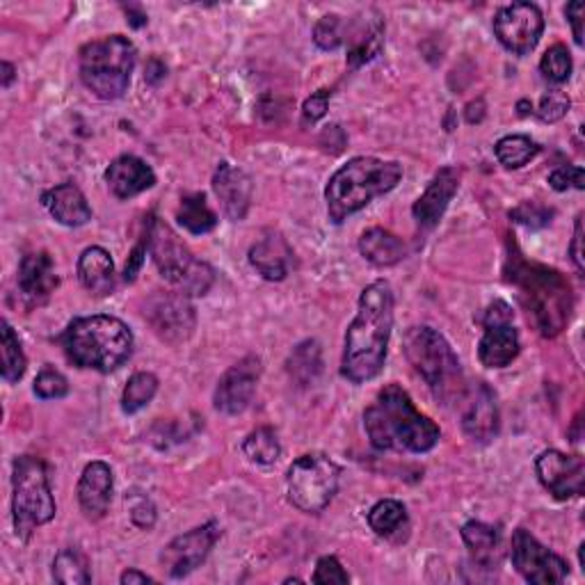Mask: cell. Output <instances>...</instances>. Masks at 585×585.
I'll return each mask as SVG.
<instances>
[{
    "label": "cell",
    "instance_id": "obj_1",
    "mask_svg": "<svg viewBox=\"0 0 585 585\" xmlns=\"http://www.w3.org/2000/svg\"><path fill=\"white\" fill-rule=\"evenodd\" d=\"M394 328V290L389 282L368 284L357 305V316L347 328L341 375L350 383L362 385L377 377L385 368L389 336Z\"/></svg>",
    "mask_w": 585,
    "mask_h": 585
},
{
    "label": "cell",
    "instance_id": "obj_2",
    "mask_svg": "<svg viewBox=\"0 0 585 585\" xmlns=\"http://www.w3.org/2000/svg\"><path fill=\"white\" fill-rule=\"evenodd\" d=\"M508 282L517 286L523 309L547 339L559 336L574 311V290L563 273L526 258L512 243L508 247Z\"/></svg>",
    "mask_w": 585,
    "mask_h": 585
},
{
    "label": "cell",
    "instance_id": "obj_3",
    "mask_svg": "<svg viewBox=\"0 0 585 585\" xmlns=\"http://www.w3.org/2000/svg\"><path fill=\"white\" fill-rule=\"evenodd\" d=\"M364 428L371 444L379 451L428 453L437 446L442 430L421 415L409 394L398 385H387L364 412Z\"/></svg>",
    "mask_w": 585,
    "mask_h": 585
},
{
    "label": "cell",
    "instance_id": "obj_4",
    "mask_svg": "<svg viewBox=\"0 0 585 585\" xmlns=\"http://www.w3.org/2000/svg\"><path fill=\"white\" fill-rule=\"evenodd\" d=\"M60 343L74 366L99 373L117 371L133 355V332L114 316L76 318Z\"/></svg>",
    "mask_w": 585,
    "mask_h": 585
},
{
    "label": "cell",
    "instance_id": "obj_5",
    "mask_svg": "<svg viewBox=\"0 0 585 585\" xmlns=\"http://www.w3.org/2000/svg\"><path fill=\"white\" fill-rule=\"evenodd\" d=\"M402 179V165L396 161H379L373 156H357L334 172L325 188L328 216L341 224L350 216L360 213L375 197L391 192Z\"/></svg>",
    "mask_w": 585,
    "mask_h": 585
},
{
    "label": "cell",
    "instance_id": "obj_6",
    "mask_svg": "<svg viewBox=\"0 0 585 585\" xmlns=\"http://www.w3.org/2000/svg\"><path fill=\"white\" fill-rule=\"evenodd\" d=\"M405 357L426 379L439 400H453L464 394V375L451 343L432 328H409L405 339Z\"/></svg>",
    "mask_w": 585,
    "mask_h": 585
},
{
    "label": "cell",
    "instance_id": "obj_7",
    "mask_svg": "<svg viewBox=\"0 0 585 585\" xmlns=\"http://www.w3.org/2000/svg\"><path fill=\"white\" fill-rule=\"evenodd\" d=\"M135 44L124 35H110L80 48V80L103 101L124 97L135 69Z\"/></svg>",
    "mask_w": 585,
    "mask_h": 585
},
{
    "label": "cell",
    "instance_id": "obj_8",
    "mask_svg": "<svg viewBox=\"0 0 585 585\" xmlns=\"http://www.w3.org/2000/svg\"><path fill=\"white\" fill-rule=\"evenodd\" d=\"M12 515L21 542H27L37 526L55 517V499L46 464L35 455H21L12 466Z\"/></svg>",
    "mask_w": 585,
    "mask_h": 585
},
{
    "label": "cell",
    "instance_id": "obj_9",
    "mask_svg": "<svg viewBox=\"0 0 585 585\" xmlns=\"http://www.w3.org/2000/svg\"><path fill=\"white\" fill-rule=\"evenodd\" d=\"M152 258L156 263L158 273L177 286L184 296H207L209 288L216 282V273L209 263L199 261L186 243L179 241L167 224L154 220L152 227Z\"/></svg>",
    "mask_w": 585,
    "mask_h": 585
},
{
    "label": "cell",
    "instance_id": "obj_10",
    "mask_svg": "<svg viewBox=\"0 0 585 585\" xmlns=\"http://www.w3.org/2000/svg\"><path fill=\"white\" fill-rule=\"evenodd\" d=\"M341 466L323 453H309L298 457L288 470V501L300 512H323L339 492Z\"/></svg>",
    "mask_w": 585,
    "mask_h": 585
},
{
    "label": "cell",
    "instance_id": "obj_11",
    "mask_svg": "<svg viewBox=\"0 0 585 585\" xmlns=\"http://www.w3.org/2000/svg\"><path fill=\"white\" fill-rule=\"evenodd\" d=\"M142 313L146 323L152 325V330L172 345L188 341L197 325L195 307L181 290L177 292L156 290L154 296L146 300Z\"/></svg>",
    "mask_w": 585,
    "mask_h": 585
},
{
    "label": "cell",
    "instance_id": "obj_12",
    "mask_svg": "<svg viewBox=\"0 0 585 585\" xmlns=\"http://www.w3.org/2000/svg\"><path fill=\"white\" fill-rule=\"evenodd\" d=\"M510 555L517 572L536 585H559L570 574V565L559 553L547 549L542 542H538V538L523 529L515 531Z\"/></svg>",
    "mask_w": 585,
    "mask_h": 585
},
{
    "label": "cell",
    "instance_id": "obj_13",
    "mask_svg": "<svg viewBox=\"0 0 585 585\" xmlns=\"http://www.w3.org/2000/svg\"><path fill=\"white\" fill-rule=\"evenodd\" d=\"M512 309L508 302L496 300L485 311V334L478 343V360L487 368H506L519 355V334L512 325Z\"/></svg>",
    "mask_w": 585,
    "mask_h": 585
},
{
    "label": "cell",
    "instance_id": "obj_14",
    "mask_svg": "<svg viewBox=\"0 0 585 585\" xmlns=\"http://www.w3.org/2000/svg\"><path fill=\"white\" fill-rule=\"evenodd\" d=\"M544 33V16L536 3H512L494 16V35L510 53L529 55Z\"/></svg>",
    "mask_w": 585,
    "mask_h": 585
},
{
    "label": "cell",
    "instance_id": "obj_15",
    "mask_svg": "<svg viewBox=\"0 0 585 585\" xmlns=\"http://www.w3.org/2000/svg\"><path fill=\"white\" fill-rule=\"evenodd\" d=\"M222 529L218 521H207L197 529L174 538L161 553V563L172 578H184L192 574L203 561L209 559L211 549L220 540Z\"/></svg>",
    "mask_w": 585,
    "mask_h": 585
},
{
    "label": "cell",
    "instance_id": "obj_16",
    "mask_svg": "<svg viewBox=\"0 0 585 585\" xmlns=\"http://www.w3.org/2000/svg\"><path fill=\"white\" fill-rule=\"evenodd\" d=\"M536 472L540 483L559 501L574 499L583 494L585 483V462L581 455H567L563 451H544L536 460Z\"/></svg>",
    "mask_w": 585,
    "mask_h": 585
},
{
    "label": "cell",
    "instance_id": "obj_17",
    "mask_svg": "<svg viewBox=\"0 0 585 585\" xmlns=\"http://www.w3.org/2000/svg\"><path fill=\"white\" fill-rule=\"evenodd\" d=\"M258 379L261 360L256 355L243 357L220 377L216 389V407L222 415H243L256 394Z\"/></svg>",
    "mask_w": 585,
    "mask_h": 585
},
{
    "label": "cell",
    "instance_id": "obj_18",
    "mask_svg": "<svg viewBox=\"0 0 585 585\" xmlns=\"http://www.w3.org/2000/svg\"><path fill=\"white\" fill-rule=\"evenodd\" d=\"M499 428H501L499 402H496L494 391L485 383H478L476 387L470 389V394H466L462 430L472 442L487 444L499 434Z\"/></svg>",
    "mask_w": 585,
    "mask_h": 585
},
{
    "label": "cell",
    "instance_id": "obj_19",
    "mask_svg": "<svg viewBox=\"0 0 585 585\" xmlns=\"http://www.w3.org/2000/svg\"><path fill=\"white\" fill-rule=\"evenodd\" d=\"M460 188V169L457 167H442L426 192L417 199L412 216L421 229H432L439 224V220L444 218L451 199L455 197Z\"/></svg>",
    "mask_w": 585,
    "mask_h": 585
},
{
    "label": "cell",
    "instance_id": "obj_20",
    "mask_svg": "<svg viewBox=\"0 0 585 585\" xmlns=\"http://www.w3.org/2000/svg\"><path fill=\"white\" fill-rule=\"evenodd\" d=\"M347 40V67L360 69L379 55L385 46V21L377 12H366L350 23L343 33Z\"/></svg>",
    "mask_w": 585,
    "mask_h": 585
},
{
    "label": "cell",
    "instance_id": "obj_21",
    "mask_svg": "<svg viewBox=\"0 0 585 585\" xmlns=\"http://www.w3.org/2000/svg\"><path fill=\"white\" fill-rule=\"evenodd\" d=\"M213 192L229 220H245L252 203V179L241 167L222 163L213 174Z\"/></svg>",
    "mask_w": 585,
    "mask_h": 585
},
{
    "label": "cell",
    "instance_id": "obj_22",
    "mask_svg": "<svg viewBox=\"0 0 585 585\" xmlns=\"http://www.w3.org/2000/svg\"><path fill=\"white\" fill-rule=\"evenodd\" d=\"M112 470L106 462L97 460L85 466L78 481V504L87 519L97 521L106 517L112 501Z\"/></svg>",
    "mask_w": 585,
    "mask_h": 585
},
{
    "label": "cell",
    "instance_id": "obj_23",
    "mask_svg": "<svg viewBox=\"0 0 585 585\" xmlns=\"http://www.w3.org/2000/svg\"><path fill=\"white\" fill-rule=\"evenodd\" d=\"M106 184L117 199H131L144 190L154 188L156 174L137 156H120L106 169Z\"/></svg>",
    "mask_w": 585,
    "mask_h": 585
},
{
    "label": "cell",
    "instance_id": "obj_24",
    "mask_svg": "<svg viewBox=\"0 0 585 585\" xmlns=\"http://www.w3.org/2000/svg\"><path fill=\"white\" fill-rule=\"evenodd\" d=\"M57 284H60V279L55 275L48 252H33L23 256L19 266V290L25 300L40 305L57 288Z\"/></svg>",
    "mask_w": 585,
    "mask_h": 585
},
{
    "label": "cell",
    "instance_id": "obj_25",
    "mask_svg": "<svg viewBox=\"0 0 585 585\" xmlns=\"http://www.w3.org/2000/svg\"><path fill=\"white\" fill-rule=\"evenodd\" d=\"M48 213L65 227H82L92 220V209L76 184H60L42 195Z\"/></svg>",
    "mask_w": 585,
    "mask_h": 585
},
{
    "label": "cell",
    "instance_id": "obj_26",
    "mask_svg": "<svg viewBox=\"0 0 585 585\" xmlns=\"http://www.w3.org/2000/svg\"><path fill=\"white\" fill-rule=\"evenodd\" d=\"M250 263L252 268L268 282H282L286 279L290 263H292V250L288 243L279 236V233H268L266 239H261L250 250Z\"/></svg>",
    "mask_w": 585,
    "mask_h": 585
},
{
    "label": "cell",
    "instance_id": "obj_27",
    "mask_svg": "<svg viewBox=\"0 0 585 585\" xmlns=\"http://www.w3.org/2000/svg\"><path fill=\"white\" fill-rule=\"evenodd\" d=\"M78 279L85 290L97 298H106L114 290V263L112 256L95 245L87 247L78 258Z\"/></svg>",
    "mask_w": 585,
    "mask_h": 585
},
{
    "label": "cell",
    "instance_id": "obj_28",
    "mask_svg": "<svg viewBox=\"0 0 585 585\" xmlns=\"http://www.w3.org/2000/svg\"><path fill=\"white\" fill-rule=\"evenodd\" d=\"M462 540L470 549L474 563L483 567H494L501 561V533L489 523L466 521L462 526Z\"/></svg>",
    "mask_w": 585,
    "mask_h": 585
},
{
    "label": "cell",
    "instance_id": "obj_29",
    "mask_svg": "<svg viewBox=\"0 0 585 585\" xmlns=\"http://www.w3.org/2000/svg\"><path fill=\"white\" fill-rule=\"evenodd\" d=\"M360 252L368 263H373V266L389 268L405 258V243L396 236V233L383 227H373L362 233Z\"/></svg>",
    "mask_w": 585,
    "mask_h": 585
},
{
    "label": "cell",
    "instance_id": "obj_30",
    "mask_svg": "<svg viewBox=\"0 0 585 585\" xmlns=\"http://www.w3.org/2000/svg\"><path fill=\"white\" fill-rule=\"evenodd\" d=\"M177 220L186 231L195 233V236H201V233L213 231L218 224V216L209 207L207 195L203 192H190L181 199Z\"/></svg>",
    "mask_w": 585,
    "mask_h": 585
},
{
    "label": "cell",
    "instance_id": "obj_31",
    "mask_svg": "<svg viewBox=\"0 0 585 585\" xmlns=\"http://www.w3.org/2000/svg\"><path fill=\"white\" fill-rule=\"evenodd\" d=\"M494 154L508 169H519L540 154V146L529 135H506L496 142Z\"/></svg>",
    "mask_w": 585,
    "mask_h": 585
},
{
    "label": "cell",
    "instance_id": "obj_32",
    "mask_svg": "<svg viewBox=\"0 0 585 585\" xmlns=\"http://www.w3.org/2000/svg\"><path fill=\"white\" fill-rule=\"evenodd\" d=\"M368 526L379 538H394L398 531L407 529V510L400 501L385 499L371 508Z\"/></svg>",
    "mask_w": 585,
    "mask_h": 585
},
{
    "label": "cell",
    "instance_id": "obj_33",
    "mask_svg": "<svg viewBox=\"0 0 585 585\" xmlns=\"http://www.w3.org/2000/svg\"><path fill=\"white\" fill-rule=\"evenodd\" d=\"M320 368H323V360H320L318 341H305L290 353L288 373L298 385H311Z\"/></svg>",
    "mask_w": 585,
    "mask_h": 585
},
{
    "label": "cell",
    "instance_id": "obj_34",
    "mask_svg": "<svg viewBox=\"0 0 585 585\" xmlns=\"http://www.w3.org/2000/svg\"><path fill=\"white\" fill-rule=\"evenodd\" d=\"M53 578L63 585H87L92 581L90 565L78 549H63L53 561Z\"/></svg>",
    "mask_w": 585,
    "mask_h": 585
},
{
    "label": "cell",
    "instance_id": "obj_35",
    "mask_svg": "<svg viewBox=\"0 0 585 585\" xmlns=\"http://www.w3.org/2000/svg\"><path fill=\"white\" fill-rule=\"evenodd\" d=\"M243 453L256 464H275L282 455V444L277 439V432L268 426L252 430L243 442Z\"/></svg>",
    "mask_w": 585,
    "mask_h": 585
},
{
    "label": "cell",
    "instance_id": "obj_36",
    "mask_svg": "<svg viewBox=\"0 0 585 585\" xmlns=\"http://www.w3.org/2000/svg\"><path fill=\"white\" fill-rule=\"evenodd\" d=\"M158 391V377L154 373H135L131 379H129V385L124 389V396H122V409L126 415H135L140 412L142 407L150 405L154 400Z\"/></svg>",
    "mask_w": 585,
    "mask_h": 585
},
{
    "label": "cell",
    "instance_id": "obj_37",
    "mask_svg": "<svg viewBox=\"0 0 585 585\" xmlns=\"http://www.w3.org/2000/svg\"><path fill=\"white\" fill-rule=\"evenodd\" d=\"M27 366L21 341L8 320H3V379L10 385H16L23 377Z\"/></svg>",
    "mask_w": 585,
    "mask_h": 585
},
{
    "label": "cell",
    "instance_id": "obj_38",
    "mask_svg": "<svg viewBox=\"0 0 585 585\" xmlns=\"http://www.w3.org/2000/svg\"><path fill=\"white\" fill-rule=\"evenodd\" d=\"M572 67H574L572 55H570L567 46H563V44L551 46L542 55V60H540V74L544 76V80L555 82V85H561V82L570 80Z\"/></svg>",
    "mask_w": 585,
    "mask_h": 585
},
{
    "label": "cell",
    "instance_id": "obj_39",
    "mask_svg": "<svg viewBox=\"0 0 585 585\" xmlns=\"http://www.w3.org/2000/svg\"><path fill=\"white\" fill-rule=\"evenodd\" d=\"M33 389H35V396L42 400H57L69 394V383L60 371H55L53 366H44L40 375L35 377Z\"/></svg>",
    "mask_w": 585,
    "mask_h": 585
},
{
    "label": "cell",
    "instance_id": "obj_40",
    "mask_svg": "<svg viewBox=\"0 0 585 585\" xmlns=\"http://www.w3.org/2000/svg\"><path fill=\"white\" fill-rule=\"evenodd\" d=\"M343 21L336 14H328L320 19L313 27V42L318 48L334 51L343 44Z\"/></svg>",
    "mask_w": 585,
    "mask_h": 585
},
{
    "label": "cell",
    "instance_id": "obj_41",
    "mask_svg": "<svg viewBox=\"0 0 585 585\" xmlns=\"http://www.w3.org/2000/svg\"><path fill=\"white\" fill-rule=\"evenodd\" d=\"M570 106H572V101H570V97H567L565 92H561V90H551V92H547V95L542 97L540 108H538L536 112H538V117H540L542 122L553 124V122L563 120V117H565L567 110H570Z\"/></svg>",
    "mask_w": 585,
    "mask_h": 585
},
{
    "label": "cell",
    "instance_id": "obj_42",
    "mask_svg": "<svg viewBox=\"0 0 585 585\" xmlns=\"http://www.w3.org/2000/svg\"><path fill=\"white\" fill-rule=\"evenodd\" d=\"M510 218L523 227H531V229H542L551 222L553 218V209L540 207L536 201H523L519 207L510 213Z\"/></svg>",
    "mask_w": 585,
    "mask_h": 585
},
{
    "label": "cell",
    "instance_id": "obj_43",
    "mask_svg": "<svg viewBox=\"0 0 585 585\" xmlns=\"http://www.w3.org/2000/svg\"><path fill=\"white\" fill-rule=\"evenodd\" d=\"M313 583H318V585H345V583H350V576L343 570V565L339 563V559H334V555H323V559L316 563Z\"/></svg>",
    "mask_w": 585,
    "mask_h": 585
},
{
    "label": "cell",
    "instance_id": "obj_44",
    "mask_svg": "<svg viewBox=\"0 0 585 585\" xmlns=\"http://www.w3.org/2000/svg\"><path fill=\"white\" fill-rule=\"evenodd\" d=\"M549 186H551L553 190H559V192H565V190H570V188L583 190V188H585V174H583V167L567 165V167L553 169V172L549 174Z\"/></svg>",
    "mask_w": 585,
    "mask_h": 585
},
{
    "label": "cell",
    "instance_id": "obj_45",
    "mask_svg": "<svg viewBox=\"0 0 585 585\" xmlns=\"http://www.w3.org/2000/svg\"><path fill=\"white\" fill-rule=\"evenodd\" d=\"M131 521L142 531H152L156 523V508L146 496H133L131 499Z\"/></svg>",
    "mask_w": 585,
    "mask_h": 585
},
{
    "label": "cell",
    "instance_id": "obj_46",
    "mask_svg": "<svg viewBox=\"0 0 585 585\" xmlns=\"http://www.w3.org/2000/svg\"><path fill=\"white\" fill-rule=\"evenodd\" d=\"M330 97H332L330 90H318L316 95H311L302 106V122L316 124L318 120H323L330 106Z\"/></svg>",
    "mask_w": 585,
    "mask_h": 585
},
{
    "label": "cell",
    "instance_id": "obj_47",
    "mask_svg": "<svg viewBox=\"0 0 585 585\" xmlns=\"http://www.w3.org/2000/svg\"><path fill=\"white\" fill-rule=\"evenodd\" d=\"M152 227H154V220L150 222V229H146V233L142 236L140 245H135V250L131 252V258H129V263H126V273H124L126 282H133L135 275H137V271L142 268L144 254H146V250H150V245H152Z\"/></svg>",
    "mask_w": 585,
    "mask_h": 585
},
{
    "label": "cell",
    "instance_id": "obj_48",
    "mask_svg": "<svg viewBox=\"0 0 585 585\" xmlns=\"http://www.w3.org/2000/svg\"><path fill=\"white\" fill-rule=\"evenodd\" d=\"M570 256L574 261L576 271L583 275L585 273V261H583V216L576 218L574 224V236H572V245H570Z\"/></svg>",
    "mask_w": 585,
    "mask_h": 585
},
{
    "label": "cell",
    "instance_id": "obj_49",
    "mask_svg": "<svg viewBox=\"0 0 585 585\" xmlns=\"http://www.w3.org/2000/svg\"><path fill=\"white\" fill-rule=\"evenodd\" d=\"M565 16L572 23V33H574V42L578 46H583V3L581 0H574L565 8Z\"/></svg>",
    "mask_w": 585,
    "mask_h": 585
},
{
    "label": "cell",
    "instance_id": "obj_50",
    "mask_svg": "<svg viewBox=\"0 0 585 585\" xmlns=\"http://www.w3.org/2000/svg\"><path fill=\"white\" fill-rule=\"evenodd\" d=\"M165 74H167L165 65H163L161 60H156V57H152L150 65H146V69H144V78L150 80V82H154V85H156L158 80H163Z\"/></svg>",
    "mask_w": 585,
    "mask_h": 585
},
{
    "label": "cell",
    "instance_id": "obj_51",
    "mask_svg": "<svg viewBox=\"0 0 585 585\" xmlns=\"http://www.w3.org/2000/svg\"><path fill=\"white\" fill-rule=\"evenodd\" d=\"M122 585H137V583H154V578L150 574L144 572H137V570H126L122 576H120Z\"/></svg>",
    "mask_w": 585,
    "mask_h": 585
},
{
    "label": "cell",
    "instance_id": "obj_52",
    "mask_svg": "<svg viewBox=\"0 0 585 585\" xmlns=\"http://www.w3.org/2000/svg\"><path fill=\"white\" fill-rule=\"evenodd\" d=\"M124 10H126V14H129V23H131L133 27H142V25L146 23V14L140 12L137 8H124Z\"/></svg>",
    "mask_w": 585,
    "mask_h": 585
},
{
    "label": "cell",
    "instance_id": "obj_53",
    "mask_svg": "<svg viewBox=\"0 0 585 585\" xmlns=\"http://www.w3.org/2000/svg\"><path fill=\"white\" fill-rule=\"evenodd\" d=\"M14 76H16V71H14V65H12V63H3V87H5V90H8V87L12 85Z\"/></svg>",
    "mask_w": 585,
    "mask_h": 585
}]
</instances>
